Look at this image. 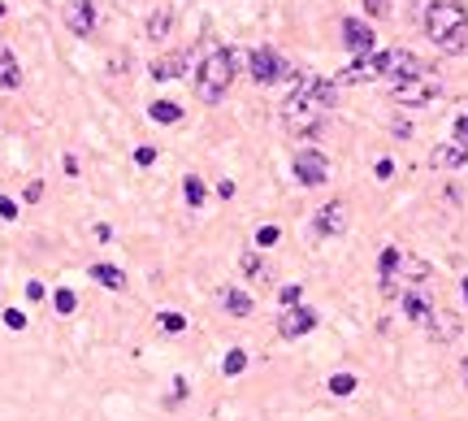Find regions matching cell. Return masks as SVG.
<instances>
[{"instance_id": "37", "label": "cell", "mask_w": 468, "mask_h": 421, "mask_svg": "<svg viewBox=\"0 0 468 421\" xmlns=\"http://www.w3.org/2000/svg\"><path fill=\"white\" fill-rule=\"evenodd\" d=\"M460 287H464V300H468V278H464V283H460Z\"/></svg>"}, {"instance_id": "33", "label": "cell", "mask_w": 468, "mask_h": 421, "mask_svg": "<svg viewBox=\"0 0 468 421\" xmlns=\"http://www.w3.org/2000/svg\"><path fill=\"white\" fill-rule=\"evenodd\" d=\"M364 9H369V13H373V18H382V13H386V9H390V5H386V0H364Z\"/></svg>"}, {"instance_id": "35", "label": "cell", "mask_w": 468, "mask_h": 421, "mask_svg": "<svg viewBox=\"0 0 468 421\" xmlns=\"http://www.w3.org/2000/svg\"><path fill=\"white\" fill-rule=\"evenodd\" d=\"M26 295H31V300H44V283H26Z\"/></svg>"}, {"instance_id": "38", "label": "cell", "mask_w": 468, "mask_h": 421, "mask_svg": "<svg viewBox=\"0 0 468 421\" xmlns=\"http://www.w3.org/2000/svg\"><path fill=\"white\" fill-rule=\"evenodd\" d=\"M0 18H5V5H0Z\"/></svg>"}, {"instance_id": "9", "label": "cell", "mask_w": 468, "mask_h": 421, "mask_svg": "<svg viewBox=\"0 0 468 421\" xmlns=\"http://www.w3.org/2000/svg\"><path fill=\"white\" fill-rule=\"evenodd\" d=\"M312 326H317V313H312V309H304V304L286 309V313L278 317V335H282V339H299V335H308Z\"/></svg>"}, {"instance_id": "3", "label": "cell", "mask_w": 468, "mask_h": 421, "mask_svg": "<svg viewBox=\"0 0 468 421\" xmlns=\"http://www.w3.org/2000/svg\"><path fill=\"white\" fill-rule=\"evenodd\" d=\"M234 70H239V57L226 53V48H213L204 61H200V79H195V96L204 105H217L221 96L234 83Z\"/></svg>"}, {"instance_id": "18", "label": "cell", "mask_w": 468, "mask_h": 421, "mask_svg": "<svg viewBox=\"0 0 468 421\" xmlns=\"http://www.w3.org/2000/svg\"><path fill=\"white\" fill-rule=\"evenodd\" d=\"M18 83H22L18 57H13V53H0V87H18Z\"/></svg>"}, {"instance_id": "20", "label": "cell", "mask_w": 468, "mask_h": 421, "mask_svg": "<svg viewBox=\"0 0 468 421\" xmlns=\"http://www.w3.org/2000/svg\"><path fill=\"white\" fill-rule=\"evenodd\" d=\"M399 274L412 278V283H421V278H429V265L416 261V257H403V261H399Z\"/></svg>"}, {"instance_id": "15", "label": "cell", "mask_w": 468, "mask_h": 421, "mask_svg": "<svg viewBox=\"0 0 468 421\" xmlns=\"http://www.w3.org/2000/svg\"><path fill=\"white\" fill-rule=\"evenodd\" d=\"M221 304H226V313H234V317H247V313H252V295L239 291V287H226Z\"/></svg>"}, {"instance_id": "30", "label": "cell", "mask_w": 468, "mask_h": 421, "mask_svg": "<svg viewBox=\"0 0 468 421\" xmlns=\"http://www.w3.org/2000/svg\"><path fill=\"white\" fill-rule=\"evenodd\" d=\"M135 161H139V165H152V161H156V148H148V143L135 148Z\"/></svg>"}, {"instance_id": "11", "label": "cell", "mask_w": 468, "mask_h": 421, "mask_svg": "<svg viewBox=\"0 0 468 421\" xmlns=\"http://www.w3.org/2000/svg\"><path fill=\"white\" fill-rule=\"evenodd\" d=\"M347 231V205L343 200H330L317 213V235H343Z\"/></svg>"}, {"instance_id": "27", "label": "cell", "mask_w": 468, "mask_h": 421, "mask_svg": "<svg viewBox=\"0 0 468 421\" xmlns=\"http://www.w3.org/2000/svg\"><path fill=\"white\" fill-rule=\"evenodd\" d=\"M278 239H282V231H278V226H260V231H256V243H260V247H273Z\"/></svg>"}, {"instance_id": "13", "label": "cell", "mask_w": 468, "mask_h": 421, "mask_svg": "<svg viewBox=\"0 0 468 421\" xmlns=\"http://www.w3.org/2000/svg\"><path fill=\"white\" fill-rule=\"evenodd\" d=\"M429 161L438 169H460V165H468V143H442V148H434Z\"/></svg>"}, {"instance_id": "5", "label": "cell", "mask_w": 468, "mask_h": 421, "mask_svg": "<svg viewBox=\"0 0 468 421\" xmlns=\"http://www.w3.org/2000/svg\"><path fill=\"white\" fill-rule=\"evenodd\" d=\"M295 179L304 187H321L330 179V161L325 153H317V148H304V153H295Z\"/></svg>"}, {"instance_id": "29", "label": "cell", "mask_w": 468, "mask_h": 421, "mask_svg": "<svg viewBox=\"0 0 468 421\" xmlns=\"http://www.w3.org/2000/svg\"><path fill=\"white\" fill-rule=\"evenodd\" d=\"M5 326H9V330H26V313L9 309V313H5Z\"/></svg>"}, {"instance_id": "36", "label": "cell", "mask_w": 468, "mask_h": 421, "mask_svg": "<svg viewBox=\"0 0 468 421\" xmlns=\"http://www.w3.org/2000/svg\"><path fill=\"white\" fill-rule=\"evenodd\" d=\"M460 374H464V387H468V356H464V365H460Z\"/></svg>"}, {"instance_id": "16", "label": "cell", "mask_w": 468, "mask_h": 421, "mask_svg": "<svg viewBox=\"0 0 468 421\" xmlns=\"http://www.w3.org/2000/svg\"><path fill=\"white\" fill-rule=\"evenodd\" d=\"M91 278L100 283V287H109V291H122L126 287V274L117 265H91Z\"/></svg>"}, {"instance_id": "2", "label": "cell", "mask_w": 468, "mask_h": 421, "mask_svg": "<svg viewBox=\"0 0 468 421\" xmlns=\"http://www.w3.org/2000/svg\"><path fill=\"white\" fill-rule=\"evenodd\" d=\"M425 31L442 53H464L468 48V9L460 0H434L425 9Z\"/></svg>"}, {"instance_id": "25", "label": "cell", "mask_w": 468, "mask_h": 421, "mask_svg": "<svg viewBox=\"0 0 468 421\" xmlns=\"http://www.w3.org/2000/svg\"><path fill=\"white\" fill-rule=\"evenodd\" d=\"M52 309H57V313H61V317H65V313H74V309H78V295H74V291H65V287H61V291H57V295H52Z\"/></svg>"}, {"instance_id": "14", "label": "cell", "mask_w": 468, "mask_h": 421, "mask_svg": "<svg viewBox=\"0 0 468 421\" xmlns=\"http://www.w3.org/2000/svg\"><path fill=\"white\" fill-rule=\"evenodd\" d=\"M460 330H464V326H460V317H455V313H434V326H429V335H434L438 343H451Z\"/></svg>"}, {"instance_id": "21", "label": "cell", "mask_w": 468, "mask_h": 421, "mask_svg": "<svg viewBox=\"0 0 468 421\" xmlns=\"http://www.w3.org/2000/svg\"><path fill=\"white\" fill-rule=\"evenodd\" d=\"M182 195H187L191 209H200V205H204V183H200L195 174H187V179H182Z\"/></svg>"}, {"instance_id": "22", "label": "cell", "mask_w": 468, "mask_h": 421, "mask_svg": "<svg viewBox=\"0 0 468 421\" xmlns=\"http://www.w3.org/2000/svg\"><path fill=\"white\" fill-rule=\"evenodd\" d=\"M239 269H243V274H247V278H265V274H269V269H265V261H260L256 252H243Z\"/></svg>"}, {"instance_id": "6", "label": "cell", "mask_w": 468, "mask_h": 421, "mask_svg": "<svg viewBox=\"0 0 468 421\" xmlns=\"http://www.w3.org/2000/svg\"><path fill=\"white\" fill-rule=\"evenodd\" d=\"M247 65H252V79L256 83H278L282 74H286V65H282V57L273 53V48H252Z\"/></svg>"}, {"instance_id": "10", "label": "cell", "mask_w": 468, "mask_h": 421, "mask_svg": "<svg viewBox=\"0 0 468 421\" xmlns=\"http://www.w3.org/2000/svg\"><path fill=\"white\" fill-rule=\"evenodd\" d=\"M61 18H65V27H70L74 35H91V31H96V9H91V0H65Z\"/></svg>"}, {"instance_id": "8", "label": "cell", "mask_w": 468, "mask_h": 421, "mask_svg": "<svg viewBox=\"0 0 468 421\" xmlns=\"http://www.w3.org/2000/svg\"><path fill=\"white\" fill-rule=\"evenodd\" d=\"M343 44L351 48V53L356 57H373V27H369V22H360V18H347L343 22Z\"/></svg>"}, {"instance_id": "23", "label": "cell", "mask_w": 468, "mask_h": 421, "mask_svg": "<svg viewBox=\"0 0 468 421\" xmlns=\"http://www.w3.org/2000/svg\"><path fill=\"white\" fill-rule=\"evenodd\" d=\"M156 326L169 330V335H182V330H187V317H182V313H161V317H156Z\"/></svg>"}, {"instance_id": "28", "label": "cell", "mask_w": 468, "mask_h": 421, "mask_svg": "<svg viewBox=\"0 0 468 421\" xmlns=\"http://www.w3.org/2000/svg\"><path fill=\"white\" fill-rule=\"evenodd\" d=\"M278 295H282V304H286V309H295V304H299V295H304V291H299V283H286V287H282Z\"/></svg>"}, {"instance_id": "7", "label": "cell", "mask_w": 468, "mask_h": 421, "mask_svg": "<svg viewBox=\"0 0 468 421\" xmlns=\"http://www.w3.org/2000/svg\"><path fill=\"white\" fill-rule=\"evenodd\" d=\"M403 313H408V321H416V326H434V300H429V291L425 287H408L403 291Z\"/></svg>"}, {"instance_id": "19", "label": "cell", "mask_w": 468, "mask_h": 421, "mask_svg": "<svg viewBox=\"0 0 468 421\" xmlns=\"http://www.w3.org/2000/svg\"><path fill=\"white\" fill-rule=\"evenodd\" d=\"M148 113H152V122H161V127H174V122L182 117V109H178L174 101H156V105H152Z\"/></svg>"}, {"instance_id": "4", "label": "cell", "mask_w": 468, "mask_h": 421, "mask_svg": "<svg viewBox=\"0 0 468 421\" xmlns=\"http://www.w3.org/2000/svg\"><path fill=\"white\" fill-rule=\"evenodd\" d=\"M438 91H442V83L425 74V79H408V83H395V91H390V101H395V105H408V109H421V105L438 101Z\"/></svg>"}, {"instance_id": "12", "label": "cell", "mask_w": 468, "mask_h": 421, "mask_svg": "<svg viewBox=\"0 0 468 421\" xmlns=\"http://www.w3.org/2000/svg\"><path fill=\"white\" fill-rule=\"evenodd\" d=\"M187 61H191V53H169V57H156L148 70H152V79H156V83H165V79H178Z\"/></svg>"}, {"instance_id": "24", "label": "cell", "mask_w": 468, "mask_h": 421, "mask_svg": "<svg viewBox=\"0 0 468 421\" xmlns=\"http://www.w3.org/2000/svg\"><path fill=\"white\" fill-rule=\"evenodd\" d=\"M221 369H226V374H230V378H234V374H243V369H247V352H239V348H234V352H226Z\"/></svg>"}, {"instance_id": "17", "label": "cell", "mask_w": 468, "mask_h": 421, "mask_svg": "<svg viewBox=\"0 0 468 421\" xmlns=\"http://www.w3.org/2000/svg\"><path fill=\"white\" fill-rule=\"evenodd\" d=\"M169 31H174V9H156V13L148 18V35H152L156 44H161Z\"/></svg>"}, {"instance_id": "34", "label": "cell", "mask_w": 468, "mask_h": 421, "mask_svg": "<svg viewBox=\"0 0 468 421\" xmlns=\"http://www.w3.org/2000/svg\"><path fill=\"white\" fill-rule=\"evenodd\" d=\"M390 174H395V165H390V161L382 157V161H377V179H390Z\"/></svg>"}, {"instance_id": "32", "label": "cell", "mask_w": 468, "mask_h": 421, "mask_svg": "<svg viewBox=\"0 0 468 421\" xmlns=\"http://www.w3.org/2000/svg\"><path fill=\"white\" fill-rule=\"evenodd\" d=\"M0 217H9V221H13V217H18V205H13V200H9V195H0Z\"/></svg>"}, {"instance_id": "26", "label": "cell", "mask_w": 468, "mask_h": 421, "mask_svg": "<svg viewBox=\"0 0 468 421\" xmlns=\"http://www.w3.org/2000/svg\"><path fill=\"white\" fill-rule=\"evenodd\" d=\"M330 391H334V395H351V391H356V378H351V374H334V378H330Z\"/></svg>"}, {"instance_id": "1", "label": "cell", "mask_w": 468, "mask_h": 421, "mask_svg": "<svg viewBox=\"0 0 468 421\" xmlns=\"http://www.w3.org/2000/svg\"><path fill=\"white\" fill-rule=\"evenodd\" d=\"M338 101V83L334 79H321V74H308V79L286 96V105H282V122H286V131H317L321 127V117L334 109Z\"/></svg>"}, {"instance_id": "31", "label": "cell", "mask_w": 468, "mask_h": 421, "mask_svg": "<svg viewBox=\"0 0 468 421\" xmlns=\"http://www.w3.org/2000/svg\"><path fill=\"white\" fill-rule=\"evenodd\" d=\"M455 143H468V113L455 117Z\"/></svg>"}]
</instances>
